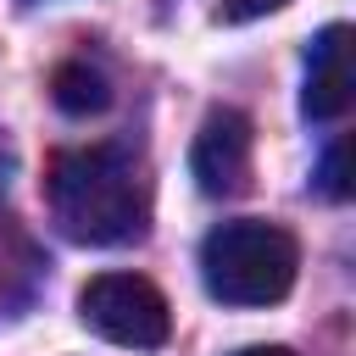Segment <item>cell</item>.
I'll list each match as a JSON object with an SVG mask.
<instances>
[{"mask_svg": "<svg viewBox=\"0 0 356 356\" xmlns=\"http://www.w3.org/2000/svg\"><path fill=\"white\" fill-rule=\"evenodd\" d=\"M50 217L78 245H128L145 234L150 195L122 145H83L61 150L44 172Z\"/></svg>", "mask_w": 356, "mask_h": 356, "instance_id": "obj_1", "label": "cell"}, {"mask_svg": "<svg viewBox=\"0 0 356 356\" xmlns=\"http://www.w3.org/2000/svg\"><path fill=\"white\" fill-rule=\"evenodd\" d=\"M295 273L300 245L267 217H234L200 239V284L222 306H278L295 289Z\"/></svg>", "mask_w": 356, "mask_h": 356, "instance_id": "obj_2", "label": "cell"}, {"mask_svg": "<svg viewBox=\"0 0 356 356\" xmlns=\"http://www.w3.org/2000/svg\"><path fill=\"white\" fill-rule=\"evenodd\" d=\"M78 317H83V328H95L100 339L128 345V350H156L172 334L167 295L139 273H95L78 289Z\"/></svg>", "mask_w": 356, "mask_h": 356, "instance_id": "obj_3", "label": "cell"}, {"mask_svg": "<svg viewBox=\"0 0 356 356\" xmlns=\"http://www.w3.org/2000/svg\"><path fill=\"white\" fill-rule=\"evenodd\" d=\"M250 150H256V128L245 111H234V106L206 111V122L189 145V172H195L200 195H211V200L245 195L250 189Z\"/></svg>", "mask_w": 356, "mask_h": 356, "instance_id": "obj_4", "label": "cell"}, {"mask_svg": "<svg viewBox=\"0 0 356 356\" xmlns=\"http://www.w3.org/2000/svg\"><path fill=\"white\" fill-rule=\"evenodd\" d=\"M350 95H356V72H350V28L345 22H328L312 50H306V89H300V111L312 122H334L350 111Z\"/></svg>", "mask_w": 356, "mask_h": 356, "instance_id": "obj_5", "label": "cell"}, {"mask_svg": "<svg viewBox=\"0 0 356 356\" xmlns=\"http://www.w3.org/2000/svg\"><path fill=\"white\" fill-rule=\"evenodd\" d=\"M50 100H56L67 117H95V111L111 106V83H106V72L89 67V61H61L56 78H50Z\"/></svg>", "mask_w": 356, "mask_h": 356, "instance_id": "obj_6", "label": "cell"}, {"mask_svg": "<svg viewBox=\"0 0 356 356\" xmlns=\"http://www.w3.org/2000/svg\"><path fill=\"white\" fill-rule=\"evenodd\" d=\"M345 156H350V145L339 139V145L323 156V167H317V189H323L328 200H345V195H350V178H345Z\"/></svg>", "mask_w": 356, "mask_h": 356, "instance_id": "obj_7", "label": "cell"}, {"mask_svg": "<svg viewBox=\"0 0 356 356\" xmlns=\"http://www.w3.org/2000/svg\"><path fill=\"white\" fill-rule=\"evenodd\" d=\"M289 0H222L217 6V22H256L267 11H284Z\"/></svg>", "mask_w": 356, "mask_h": 356, "instance_id": "obj_8", "label": "cell"}, {"mask_svg": "<svg viewBox=\"0 0 356 356\" xmlns=\"http://www.w3.org/2000/svg\"><path fill=\"white\" fill-rule=\"evenodd\" d=\"M234 356H295L289 345H245V350H234Z\"/></svg>", "mask_w": 356, "mask_h": 356, "instance_id": "obj_9", "label": "cell"}]
</instances>
